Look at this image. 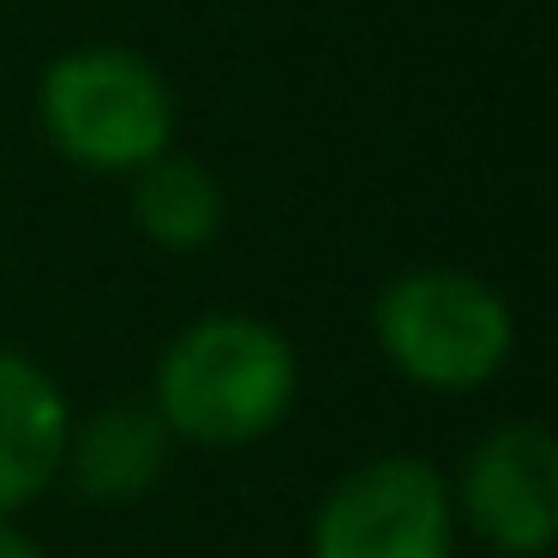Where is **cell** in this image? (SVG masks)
Here are the masks:
<instances>
[{
    "label": "cell",
    "instance_id": "obj_8",
    "mask_svg": "<svg viewBox=\"0 0 558 558\" xmlns=\"http://www.w3.org/2000/svg\"><path fill=\"white\" fill-rule=\"evenodd\" d=\"M222 217H229V198L210 162L169 145L145 169H133V222L162 253H205L222 234Z\"/></svg>",
    "mask_w": 558,
    "mask_h": 558
},
{
    "label": "cell",
    "instance_id": "obj_4",
    "mask_svg": "<svg viewBox=\"0 0 558 558\" xmlns=\"http://www.w3.org/2000/svg\"><path fill=\"white\" fill-rule=\"evenodd\" d=\"M313 558H450L457 498L426 457L390 450L330 481L306 534Z\"/></svg>",
    "mask_w": 558,
    "mask_h": 558
},
{
    "label": "cell",
    "instance_id": "obj_9",
    "mask_svg": "<svg viewBox=\"0 0 558 558\" xmlns=\"http://www.w3.org/2000/svg\"><path fill=\"white\" fill-rule=\"evenodd\" d=\"M0 558H49V553H43L25 529H13V522L0 517Z\"/></svg>",
    "mask_w": 558,
    "mask_h": 558
},
{
    "label": "cell",
    "instance_id": "obj_6",
    "mask_svg": "<svg viewBox=\"0 0 558 558\" xmlns=\"http://www.w3.org/2000/svg\"><path fill=\"white\" fill-rule=\"evenodd\" d=\"M66 433L73 402L54 373L19 349H0V517L25 510L61 481Z\"/></svg>",
    "mask_w": 558,
    "mask_h": 558
},
{
    "label": "cell",
    "instance_id": "obj_5",
    "mask_svg": "<svg viewBox=\"0 0 558 558\" xmlns=\"http://www.w3.org/2000/svg\"><path fill=\"white\" fill-rule=\"evenodd\" d=\"M457 522L493 553L541 558L558 541V445L541 421H498L469 445L457 481Z\"/></svg>",
    "mask_w": 558,
    "mask_h": 558
},
{
    "label": "cell",
    "instance_id": "obj_7",
    "mask_svg": "<svg viewBox=\"0 0 558 558\" xmlns=\"http://www.w3.org/2000/svg\"><path fill=\"white\" fill-rule=\"evenodd\" d=\"M174 433L150 402H109V409L73 421L61 474L97 505H133L169 474Z\"/></svg>",
    "mask_w": 558,
    "mask_h": 558
},
{
    "label": "cell",
    "instance_id": "obj_1",
    "mask_svg": "<svg viewBox=\"0 0 558 558\" xmlns=\"http://www.w3.org/2000/svg\"><path fill=\"white\" fill-rule=\"evenodd\" d=\"M301 397V354L253 313H205L174 330L157 354L150 409L174 445L246 450L289 421Z\"/></svg>",
    "mask_w": 558,
    "mask_h": 558
},
{
    "label": "cell",
    "instance_id": "obj_3",
    "mask_svg": "<svg viewBox=\"0 0 558 558\" xmlns=\"http://www.w3.org/2000/svg\"><path fill=\"white\" fill-rule=\"evenodd\" d=\"M37 121L66 162L90 174H133L174 145V85L157 61L121 43H85L49 61Z\"/></svg>",
    "mask_w": 558,
    "mask_h": 558
},
{
    "label": "cell",
    "instance_id": "obj_2",
    "mask_svg": "<svg viewBox=\"0 0 558 558\" xmlns=\"http://www.w3.org/2000/svg\"><path fill=\"white\" fill-rule=\"evenodd\" d=\"M378 354L409 385L462 397L486 390L517 354V313L486 277L462 265H414L373 301Z\"/></svg>",
    "mask_w": 558,
    "mask_h": 558
}]
</instances>
